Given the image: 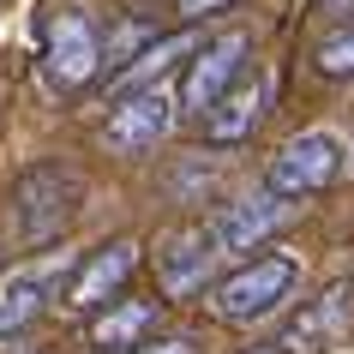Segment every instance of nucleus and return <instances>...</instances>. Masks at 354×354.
I'll return each mask as SVG.
<instances>
[{
  "label": "nucleus",
  "mask_w": 354,
  "mask_h": 354,
  "mask_svg": "<svg viewBox=\"0 0 354 354\" xmlns=\"http://www.w3.org/2000/svg\"><path fill=\"white\" fill-rule=\"evenodd\" d=\"M156 324H162V306H156V300H109L102 313H91L84 342H91L96 354H132L138 342L156 336Z\"/></svg>",
  "instance_id": "ddd939ff"
},
{
  "label": "nucleus",
  "mask_w": 354,
  "mask_h": 354,
  "mask_svg": "<svg viewBox=\"0 0 354 354\" xmlns=\"http://www.w3.org/2000/svg\"><path fill=\"white\" fill-rule=\"evenodd\" d=\"M109 73V42L96 30V19L73 0H60L42 12V78H48V91L73 96L84 84Z\"/></svg>",
  "instance_id": "f03ea898"
},
{
  "label": "nucleus",
  "mask_w": 354,
  "mask_h": 354,
  "mask_svg": "<svg viewBox=\"0 0 354 354\" xmlns=\"http://www.w3.org/2000/svg\"><path fill=\"white\" fill-rule=\"evenodd\" d=\"M295 288H300V252H264L210 288V313L223 324H259V318L282 313Z\"/></svg>",
  "instance_id": "7ed1b4c3"
},
{
  "label": "nucleus",
  "mask_w": 354,
  "mask_h": 354,
  "mask_svg": "<svg viewBox=\"0 0 354 354\" xmlns=\"http://www.w3.org/2000/svg\"><path fill=\"white\" fill-rule=\"evenodd\" d=\"M174 91L168 84H150V91H132V96H114L109 120H102V145L114 150V156H145V150H156L168 138V127H174Z\"/></svg>",
  "instance_id": "423d86ee"
},
{
  "label": "nucleus",
  "mask_w": 354,
  "mask_h": 354,
  "mask_svg": "<svg viewBox=\"0 0 354 354\" xmlns=\"http://www.w3.org/2000/svg\"><path fill=\"white\" fill-rule=\"evenodd\" d=\"M313 66L324 78H354V24H336L313 42Z\"/></svg>",
  "instance_id": "2eb2a0df"
},
{
  "label": "nucleus",
  "mask_w": 354,
  "mask_h": 354,
  "mask_svg": "<svg viewBox=\"0 0 354 354\" xmlns=\"http://www.w3.org/2000/svg\"><path fill=\"white\" fill-rule=\"evenodd\" d=\"M246 66H252V37H246V30H223V37L198 42L192 60H187V78H180V114H187V120H205V114L246 78Z\"/></svg>",
  "instance_id": "20e7f679"
},
{
  "label": "nucleus",
  "mask_w": 354,
  "mask_h": 354,
  "mask_svg": "<svg viewBox=\"0 0 354 354\" xmlns=\"http://www.w3.org/2000/svg\"><path fill=\"white\" fill-rule=\"evenodd\" d=\"M216 259H223V246H216V228H210V223L174 228V234L156 246V282H162V295L168 300L205 295L210 277H216Z\"/></svg>",
  "instance_id": "6e6552de"
},
{
  "label": "nucleus",
  "mask_w": 354,
  "mask_h": 354,
  "mask_svg": "<svg viewBox=\"0 0 354 354\" xmlns=\"http://www.w3.org/2000/svg\"><path fill=\"white\" fill-rule=\"evenodd\" d=\"M55 288H66V259L19 264L12 277H0V342L30 330V324L42 318V306L55 300Z\"/></svg>",
  "instance_id": "9d476101"
},
{
  "label": "nucleus",
  "mask_w": 354,
  "mask_h": 354,
  "mask_svg": "<svg viewBox=\"0 0 354 354\" xmlns=\"http://www.w3.org/2000/svg\"><path fill=\"white\" fill-rule=\"evenodd\" d=\"M264 102H270V78L246 66V78L205 114V120H198V127H205V145H216V150L246 145V138L259 132V120H264Z\"/></svg>",
  "instance_id": "9b49d317"
},
{
  "label": "nucleus",
  "mask_w": 354,
  "mask_h": 354,
  "mask_svg": "<svg viewBox=\"0 0 354 354\" xmlns=\"http://www.w3.org/2000/svg\"><path fill=\"white\" fill-rule=\"evenodd\" d=\"M138 259H145V246L132 241V234H114V241H102L96 252H84V264L66 277V288H60V306H73V313H102V306H109V300L127 288V277L138 270Z\"/></svg>",
  "instance_id": "0eeeda50"
},
{
  "label": "nucleus",
  "mask_w": 354,
  "mask_h": 354,
  "mask_svg": "<svg viewBox=\"0 0 354 354\" xmlns=\"http://www.w3.org/2000/svg\"><path fill=\"white\" fill-rule=\"evenodd\" d=\"M192 48H198V37H187V30H174V37H156L145 55H132L127 66L109 78V91H114V96H132V91H150V84H162L174 60H192Z\"/></svg>",
  "instance_id": "4468645a"
},
{
  "label": "nucleus",
  "mask_w": 354,
  "mask_h": 354,
  "mask_svg": "<svg viewBox=\"0 0 354 354\" xmlns=\"http://www.w3.org/2000/svg\"><path fill=\"white\" fill-rule=\"evenodd\" d=\"M348 313H354V288H348V282H336V288H324L318 300H306V306L282 324L277 342H282L288 354H324L336 336H342Z\"/></svg>",
  "instance_id": "f8f14e48"
},
{
  "label": "nucleus",
  "mask_w": 354,
  "mask_h": 354,
  "mask_svg": "<svg viewBox=\"0 0 354 354\" xmlns=\"http://www.w3.org/2000/svg\"><path fill=\"white\" fill-rule=\"evenodd\" d=\"M288 216H295V198H282L277 187H259V192H246V198H234V205H223L210 216V228H216V246H223V259H228V252H259Z\"/></svg>",
  "instance_id": "1a4fd4ad"
},
{
  "label": "nucleus",
  "mask_w": 354,
  "mask_h": 354,
  "mask_svg": "<svg viewBox=\"0 0 354 354\" xmlns=\"http://www.w3.org/2000/svg\"><path fill=\"white\" fill-rule=\"evenodd\" d=\"M241 354H288L282 342H252V348H241Z\"/></svg>",
  "instance_id": "a211bd4d"
},
{
  "label": "nucleus",
  "mask_w": 354,
  "mask_h": 354,
  "mask_svg": "<svg viewBox=\"0 0 354 354\" xmlns=\"http://www.w3.org/2000/svg\"><path fill=\"white\" fill-rule=\"evenodd\" d=\"M132 354H198V342H192V336H150V342H138Z\"/></svg>",
  "instance_id": "dca6fc26"
},
{
  "label": "nucleus",
  "mask_w": 354,
  "mask_h": 354,
  "mask_svg": "<svg viewBox=\"0 0 354 354\" xmlns=\"http://www.w3.org/2000/svg\"><path fill=\"white\" fill-rule=\"evenodd\" d=\"M348 168V150H342V138L324 127L313 132H295L288 145L270 156V168H264V187H277L282 198H313V192L336 187V174Z\"/></svg>",
  "instance_id": "39448f33"
},
{
  "label": "nucleus",
  "mask_w": 354,
  "mask_h": 354,
  "mask_svg": "<svg viewBox=\"0 0 354 354\" xmlns=\"http://www.w3.org/2000/svg\"><path fill=\"white\" fill-rule=\"evenodd\" d=\"M78 205H84V174L66 162H30L12 180V228H19V241L30 246V252H42V246H55L66 228H73Z\"/></svg>",
  "instance_id": "f257e3e1"
},
{
  "label": "nucleus",
  "mask_w": 354,
  "mask_h": 354,
  "mask_svg": "<svg viewBox=\"0 0 354 354\" xmlns=\"http://www.w3.org/2000/svg\"><path fill=\"white\" fill-rule=\"evenodd\" d=\"M234 0H180V19H210V12H228Z\"/></svg>",
  "instance_id": "f3484780"
}]
</instances>
